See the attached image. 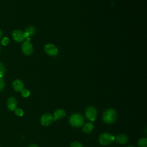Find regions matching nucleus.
I'll return each mask as SVG.
<instances>
[{"mask_svg": "<svg viewBox=\"0 0 147 147\" xmlns=\"http://www.w3.org/2000/svg\"><path fill=\"white\" fill-rule=\"evenodd\" d=\"M102 119L106 123H112L117 119V112L113 109H107L103 113Z\"/></svg>", "mask_w": 147, "mask_h": 147, "instance_id": "f257e3e1", "label": "nucleus"}, {"mask_svg": "<svg viewBox=\"0 0 147 147\" xmlns=\"http://www.w3.org/2000/svg\"><path fill=\"white\" fill-rule=\"evenodd\" d=\"M84 118L80 114L75 113L72 114L69 118V122L74 127H80L84 123Z\"/></svg>", "mask_w": 147, "mask_h": 147, "instance_id": "f03ea898", "label": "nucleus"}, {"mask_svg": "<svg viewBox=\"0 0 147 147\" xmlns=\"http://www.w3.org/2000/svg\"><path fill=\"white\" fill-rule=\"evenodd\" d=\"M114 140L115 137L109 133H105L102 134L99 138V143L102 145H109L111 144Z\"/></svg>", "mask_w": 147, "mask_h": 147, "instance_id": "7ed1b4c3", "label": "nucleus"}, {"mask_svg": "<svg viewBox=\"0 0 147 147\" xmlns=\"http://www.w3.org/2000/svg\"><path fill=\"white\" fill-rule=\"evenodd\" d=\"M85 115L87 118H88L91 121L93 122L95 121L96 117V110L94 106L88 107L85 111Z\"/></svg>", "mask_w": 147, "mask_h": 147, "instance_id": "20e7f679", "label": "nucleus"}, {"mask_svg": "<svg viewBox=\"0 0 147 147\" xmlns=\"http://www.w3.org/2000/svg\"><path fill=\"white\" fill-rule=\"evenodd\" d=\"M45 52L49 56H54L58 53L57 48L52 44H47L44 47Z\"/></svg>", "mask_w": 147, "mask_h": 147, "instance_id": "39448f33", "label": "nucleus"}, {"mask_svg": "<svg viewBox=\"0 0 147 147\" xmlns=\"http://www.w3.org/2000/svg\"><path fill=\"white\" fill-rule=\"evenodd\" d=\"M21 49L23 53L25 55H30L33 53V46L29 41L24 42L21 45Z\"/></svg>", "mask_w": 147, "mask_h": 147, "instance_id": "423d86ee", "label": "nucleus"}, {"mask_svg": "<svg viewBox=\"0 0 147 147\" xmlns=\"http://www.w3.org/2000/svg\"><path fill=\"white\" fill-rule=\"evenodd\" d=\"M12 37L14 41L20 42H22L24 39V32L21 30H14L12 32Z\"/></svg>", "mask_w": 147, "mask_h": 147, "instance_id": "0eeeda50", "label": "nucleus"}, {"mask_svg": "<svg viewBox=\"0 0 147 147\" xmlns=\"http://www.w3.org/2000/svg\"><path fill=\"white\" fill-rule=\"evenodd\" d=\"M41 123L42 125L47 126L49 125L53 121V116L49 113H46L42 115L41 118Z\"/></svg>", "mask_w": 147, "mask_h": 147, "instance_id": "6e6552de", "label": "nucleus"}, {"mask_svg": "<svg viewBox=\"0 0 147 147\" xmlns=\"http://www.w3.org/2000/svg\"><path fill=\"white\" fill-rule=\"evenodd\" d=\"M17 100L14 97H10L7 100V106L8 109L11 111H14L17 108Z\"/></svg>", "mask_w": 147, "mask_h": 147, "instance_id": "1a4fd4ad", "label": "nucleus"}, {"mask_svg": "<svg viewBox=\"0 0 147 147\" xmlns=\"http://www.w3.org/2000/svg\"><path fill=\"white\" fill-rule=\"evenodd\" d=\"M14 90L16 91H21L24 88V84L21 80L16 79L12 83Z\"/></svg>", "mask_w": 147, "mask_h": 147, "instance_id": "9d476101", "label": "nucleus"}, {"mask_svg": "<svg viewBox=\"0 0 147 147\" xmlns=\"http://www.w3.org/2000/svg\"><path fill=\"white\" fill-rule=\"evenodd\" d=\"M65 115V112L63 109H57L54 112V115L53 116V121H56L57 119L63 118Z\"/></svg>", "mask_w": 147, "mask_h": 147, "instance_id": "9b49d317", "label": "nucleus"}, {"mask_svg": "<svg viewBox=\"0 0 147 147\" xmlns=\"http://www.w3.org/2000/svg\"><path fill=\"white\" fill-rule=\"evenodd\" d=\"M115 138L116 142L118 144H121V145L126 144L127 142V141H128L127 137L126 136L123 134L117 135L115 137Z\"/></svg>", "mask_w": 147, "mask_h": 147, "instance_id": "f8f14e48", "label": "nucleus"}, {"mask_svg": "<svg viewBox=\"0 0 147 147\" xmlns=\"http://www.w3.org/2000/svg\"><path fill=\"white\" fill-rule=\"evenodd\" d=\"M94 129V125L91 122H87V123H86L83 127V131L85 133H90L92 131V130Z\"/></svg>", "mask_w": 147, "mask_h": 147, "instance_id": "ddd939ff", "label": "nucleus"}, {"mask_svg": "<svg viewBox=\"0 0 147 147\" xmlns=\"http://www.w3.org/2000/svg\"><path fill=\"white\" fill-rule=\"evenodd\" d=\"M138 145L139 147H147V138H140L138 141Z\"/></svg>", "mask_w": 147, "mask_h": 147, "instance_id": "4468645a", "label": "nucleus"}, {"mask_svg": "<svg viewBox=\"0 0 147 147\" xmlns=\"http://www.w3.org/2000/svg\"><path fill=\"white\" fill-rule=\"evenodd\" d=\"M25 32H27L29 34V36H30L33 35L35 33L36 30H35V29H34V27H33V26H29L28 28H27L25 29Z\"/></svg>", "mask_w": 147, "mask_h": 147, "instance_id": "2eb2a0df", "label": "nucleus"}, {"mask_svg": "<svg viewBox=\"0 0 147 147\" xmlns=\"http://www.w3.org/2000/svg\"><path fill=\"white\" fill-rule=\"evenodd\" d=\"M21 95L24 97V98H27L30 95V91L28 90V89H25V88H23L21 91Z\"/></svg>", "mask_w": 147, "mask_h": 147, "instance_id": "dca6fc26", "label": "nucleus"}, {"mask_svg": "<svg viewBox=\"0 0 147 147\" xmlns=\"http://www.w3.org/2000/svg\"><path fill=\"white\" fill-rule=\"evenodd\" d=\"M5 72V67L4 65L0 62V78H2Z\"/></svg>", "mask_w": 147, "mask_h": 147, "instance_id": "f3484780", "label": "nucleus"}, {"mask_svg": "<svg viewBox=\"0 0 147 147\" xmlns=\"http://www.w3.org/2000/svg\"><path fill=\"white\" fill-rule=\"evenodd\" d=\"M16 114L18 117H21L24 114V111L21 109L20 108H16V109L14 110Z\"/></svg>", "mask_w": 147, "mask_h": 147, "instance_id": "a211bd4d", "label": "nucleus"}, {"mask_svg": "<svg viewBox=\"0 0 147 147\" xmlns=\"http://www.w3.org/2000/svg\"><path fill=\"white\" fill-rule=\"evenodd\" d=\"M9 41H10V40H9V37H3V38H2V41H1V44H2V45L6 46V45H7L9 44Z\"/></svg>", "mask_w": 147, "mask_h": 147, "instance_id": "6ab92c4d", "label": "nucleus"}, {"mask_svg": "<svg viewBox=\"0 0 147 147\" xmlns=\"http://www.w3.org/2000/svg\"><path fill=\"white\" fill-rule=\"evenodd\" d=\"M70 147H83L80 142L79 141H75L71 143Z\"/></svg>", "mask_w": 147, "mask_h": 147, "instance_id": "aec40b11", "label": "nucleus"}, {"mask_svg": "<svg viewBox=\"0 0 147 147\" xmlns=\"http://www.w3.org/2000/svg\"><path fill=\"white\" fill-rule=\"evenodd\" d=\"M5 83L2 78H0V91H1L5 87Z\"/></svg>", "mask_w": 147, "mask_h": 147, "instance_id": "412c9836", "label": "nucleus"}, {"mask_svg": "<svg viewBox=\"0 0 147 147\" xmlns=\"http://www.w3.org/2000/svg\"><path fill=\"white\" fill-rule=\"evenodd\" d=\"M29 147H38V146L36 144H32Z\"/></svg>", "mask_w": 147, "mask_h": 147, "instance_id": "4be33fe9", "label": "nucleus"}, {"mask_svg": "<svg viewBox=\"0 0 147 147\" xmlns=\"http://www.w3.org/2000/svg\"><path fill=\"white\" fill-rule=\"evenodd\" d=\"M1 37H2V31H1V30L0 29V39H1Z\"/></svg>", "mask_w": 147, "mask_h": 147, "instance_id": "5701e85b", "label": "nucleus"}, {"mask_svg": "<svg viewBox=\"0 0 147 147\" xmlns=\"http://www.w3.org/2000/svg\"><path fill=\"white\" fill-rule=\"evenodd\" d=\"M128 147H133V146H128Z\"/></svg>", "mask_w": 147, "mask_h": 147, "instance_id": "b1692460", "label": "nucleus"}, {"mask_svg": "<svg viewBox=\"0 0 147 147\" xmlns=\"http://www.w3.org/2000/svg\"><path fill=\"white\" fill-rule=\"evenodd\" d=\"M0 51H1V49H0Z\"/></svg>", "mask_w": 147, "mask_h": 147, "instance_id": "393cba45", "label": "nucleus"}]
</instances>
